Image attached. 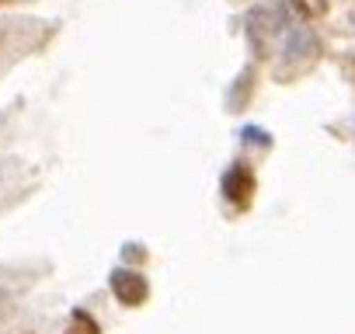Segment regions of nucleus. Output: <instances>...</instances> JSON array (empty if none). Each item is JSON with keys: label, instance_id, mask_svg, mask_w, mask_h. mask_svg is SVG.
<instances>
[{"label": "nucleus", "instance_id": "obj_2", "mask_svg": "<svg viewBox=\"0 0 355 334\" xmlns=\"http://www.w3.org/2000/svg\"><path fill=\"white\" fill-rule=\"evenodd\" d=\"M108 289L115 292V299H119L122 306H139V303H146V296H150V282H146V275L136 272V268H115V272L108 275Z\"/></svg>", "mask_w": 355, "mask_h": 334}, {"label": "nucleus", "instance_id": "obj_7", "mask_svg": "<svg viewBox=\"0 0 355 334\" xmlns=\"http://www.w3.org/2000/svg\"><path fill=\"white\" fill-rule=\"evenodd\" d=\"M293 4H296V11H300L303 18H317V15H324V11H327L324 0H293Z\"/></svg>", "mask_w": 355, "mask_h": 334}, {"label": "nucleus", "instance_id": "obj_9", "mask_svg": "<svg viewBox=\"0 0 355 334\" xmlns=\"http://www.w3.org/2000/svg\"><path fill=\"white\" fill-rule=\"evenodd\" d=\"M0 4H8V0H0Z\"/></svg>", "mask_w": 355, "mask_h": 334}, {"label": "nucleus", "instance_id": "obj_4", "mask_svg": "<svg viewBox=\"0 0 355 334\" xmlns=\"http://www.w3.org/2000/svg\"><path fill=\"white\" fill-rule=\"evenodd\" d=\"M220 188H223V195H227L237 209H248V206H251V195H254V178H251V171H248L244 164H234L230 171L223 175Z\"/></svg>", "mask_w": 355, "mask_h": 334}, {"label": "nucleus", "instance_id": "obj_6", "mask_svg": "<svg viewBox=\"0 0 355 334\" xmlns=\"http://www.w3.org/2000/svg\"><path fill=\"white\" fill-rule=\"evenodd\" d=\"M234 87H237V91L230 94V108H234V112H241V94H248V98H251V87H254V70H244V73L237 77V84H234Z\"/></svg>", "mask_w": 355, "mask_h": 334}, {"label": "nucleus", "instance_id": "obj_3", "mask_svg": "<svg viewBox=\"0 0 355 334\" xmlns=\"http://www.w3.org/2000/svg\"><path fill=\"white\" fill-rule=\"evenodd\" d=\"M317 56H320V39L306 25L286 32V49H282V63L286 67H303V63H313Z\"/></svg>", "mask_w": 355, "mask_h": 334}, {"label": "nucleus", "instance_id": "obj_1", "mask_svg": "<svg viewBox=\"0 0 355 334\" xmlns=\"http://www.w3.org/2000/svg\"><path fill=\"white\" fill-rule=\"evenodd\" d=\"M244 25H248V42H251L254 56L258 60H268L275 39L286 32V8H279V4H258V8L248 11Z\"/></svg>", "mask_w": 355, "mask_h": 334}, {"label": "nucleus", "instance_id": "obj_5", "mask_svg": "<svg viewBox=\"0 0 355 334\" xmlns=\"http://www.w3.org/2000/svg\"><path fill=\"white\" fill-rule=\"evenodd\" d=\"M63 334H101V327H98V320L87 310H73L70 313V327Z\"/></svg>", "mask_w": 355, "mask_h": 334}, {"label": "nucleus", "instance_id": "obj_8", "mask_svg": "<svg viewBox=\"0 0 355 334\" xmlns=\"http://www.w3.org/2000/svg\"><path fill=\"white\" fill-rule=\"evenodd\" d=\"M11 313H15V303H11V296L4 289H0V320H8Z\"/></svg>", "mask_w": 355, "mask_h": 334}]
</instances>
